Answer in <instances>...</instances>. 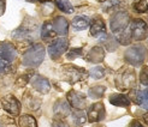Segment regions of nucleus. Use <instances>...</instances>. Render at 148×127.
<instances>
[{"label": "nucleus", "instance_id": "obj_10", "mask_svg": "<svg viewBox=\"0 0 148 127\" xmlns=\"http://www.w3.org/2000/svg\"><path fill=\"white\" fill-rule=\"evenodd\" d=\"M3 108L11 115H18L21 113V103L14 96L9 95L1 98Z\"/></svg>", "mask_w": 148, "mask_h": 127}, {"label": "nucleus", "instance_id": "obj_25", "mask_svg": "<svg viewBox=\"0 0 148 127\" xmlns=\"http://www.w3.org/2000/svg\"><path fill=\"white\" fill-rule=\"evenodd\" d=\"M117 39L122 44H128V43H130V40H131V34L128 29H125V30L117 34Z\"/></svg>", "mask_w": 148, "mask_h": 127}, {"label": "nucleus", "instance_id": "obj_21", "mask_svg": "<svg viewBox=\"0 0 148 127\" xmlns=\"http://www.w3.org/2000/svg\"><path fill=\"white\" fill-rule=\"evenodd\" d=\"M56 6L64 13H73V6L69 0H54Z\"/></svg>", "mask_w": 148, "mask_h": 127}, {"label": "nucleus", "instance_id": "obj_28", "mask_svg": "<svg viewBox=\"0 0 148 127\" xmlns=\"http://www.w3.org/2000/svg\"><path fill=\"white\" fill-rule=\"evenodd\" d=\"M82 54H83V49L82 48H72V49L69 50V53L66 54V58H68L69 60H72V59L82 56Z\"/></svg>", "mask_w": 148, "mask_h": 127}, {"label": "nucleus", "instance_id": "obj_13", "mask_svg": "<svg viewBox=\"0 0 148 127\" xmlns=\"http://www.w3.org/2000/svg\"><path fill=\"white\" fill-rule=\"evenodd\" d=\"M32 85L36 91H39L41 94H47L51 90V84L48 79H46L45 77L41 76H35L32 80Z\"/></svg>", "mask_w": 148, "mask_h": 127}, {"label": "nucleus", "instance_id": "obj_40", "mask_svg": "<svg viewBox=\"0 0 148 127\" xmlns=\"http://www.w3.org/2000/svg\"><path fill=\"white\" fill-rule=\"evenodd\" d=\"M27 1H30V3H33V1H35V0H27Z\"/></svg>", "mask_w": 148, "mask_h": 127}, {"label": "nucleus", "instance_id": "obj_5", "mask_svg": "<svg viewBox=\"0 0 148 127\" xmlns=\"http://www.w3.org/2000/svg\"><path fill=\"white\" fill-rule=\"evenodd\" d=\"M129 13L127 11H118L116 12L110 20V28L114 34H118L128 28L129 24Z\"/></svg>", "mask_w": 148, "mask_h": 127}, {"label": "nucleus", "instance_id": "obj_31", "mask_svg": "<svg viewBox=\"0 0 148 127\" xmlns=\"http://www.w3.org/2000/svg\"><path fill=\"white\" fill-rule=\"evenodd\" d=\"M140 106L145 109H148V90L141 91V102H140Z\"/></svg>", "mask_w": 148, "mask_h": 127}, {"label": "nucleus", "instance_id": "obj_9", "mask_svg": "<svg viewBox=\"0 0 148 127\" xmlns=\"http://www.w3.org/2000/svg\"><path fill=\"white\" fill-rule=\"evenodd\" d=\"M66 98H68V103L76 110H83L87 107L86 95H83L82 92H78L76 90H71L66 95Z\"/></svg>", "mask_w": 148, "mask_h": 127}, {"label": "nucleus", "instance_id": "obj_29", "mask_svg": "<svg viewBox=\"0 0 148 127\" xmlns=\"http://www.w3.org/2000/svg\"><path fill=\"white\" fill-rule=\"evenodd\" d=\"M140 81L148 86V66H145L143 69L141 70V73H140Z\"/></svg>", "mask_w": 148, "mask_h": 127}, {"label": "nucleus", "instance_id": "obj_2", "mask_svg": "<svg viewBox=\"0 0 148 127\" xmlns=\"http://www.w3.org/2000/svg\"><path fill=\"white\" fill-rule=\"evenodd\" d=\"M45 59V48L42 44H34L23 55V65L28 67H38Z\"/></svg>", "mask_w": 148, "mask_h": 127}, {"label": "nucleus", "instance_id": "obj_4", "mask_svg": "<svg viewBox=\"0 0 148 127\" xmlns=\"http://www.w3.org/2000/svg\"><path fill=\"white\" fill-rule=\"evenodd\" d=\"M125 60L132 66H140L142 65L146 58V48L141 44H136L125 50Z\"/></svg>", "mask_w": 148, "mask_h": 127}, {"label": "nucleus", "instance_id": "obj_32", "mask_svg": "<svg viewBox=\"0 0 148 127\" xmlns=\"http://www.w3.org/2000/svg\"><path fill=\"white\" fill-rule=\"evenodd\" d=\"M121 4V0H110V1H107V4L103 5V10L107 11L110 9H113V7L118 6Z\"/></svg>", "mask_w": 148, "mask_h": 127}, {"label": "nucleus", "instance_id": "obj_39", "mask_svg": "<svg viewBox=\"0 0 148 127\" xmlns=\"http://www.w3.org/2000/svg\"><path fill=\"white\" fill-rule=\"evenodd\" d=\"M98 1H100V3H105L106 0H98Z\"/></svg>", "mask_w": 148, "mask_h": 127}, {"label": "nucleus", "instance_id": "obj_19", "mask_svg": "<svg viewBox=\"0 0 148 127\" xmlns=\"http://www.w3.org/2000/svg\"><path fill=\"white\" fill-rule=\"evenodd\" d=\"M90 20L88 17L86 16H77L72 19V26L75 30H84V29L88 28Z\"/></svg>", "mask_w": 148, "mask_h": 127}, {"label": "nucleus", "instance_id": "obj_7", "mask_svg": "<svg viewBox=\"0 0 148 127\" xmlns=\"http://www.w3.org/2000/svg\"><path fill=\"white\" fill-rule=\"evenodd\" d=\"M68 47H69V41L66 39H64V37L54 40L53 42H51L49 46H48L49 56L56 60V59H58L59 56H62L65 53Z\"/></svg>", "mask_w": 148, "mask_h": 127}, {"label": "nucleus", "instance_id": "obj_23", "mask_svg": "<svg viewBox=\"0 0 148 127\" xmlns=\"http://www.w3.org/2000/svg\"><path fill=\"white\" fill-rule=\"evenodd\" d=\"M72 120H73V124L76 125V127H81L83 124H86L87 115L83 110H76L75 113L72 114Z\"/></svg>", "mask_w": 148, "mask_h": 127}, {"label": "nucleus", "instance_id": "obj_38", "mask_svg": "<svg viewBox=\"0 0 148 127\" xmlns=\"http://www.w3.org/2000/svg\"><path fill=\"white\" fill-rule=\"evenodd\" d=\"M39 1H41V3H47V1H49V0H39Z\"/></svg>", "mask_w": 148, "mask_h": 127}, {"label": "nucleus", "instance_id": "obj_3", "mask_svg": "<svg viewBox=\"0 0 148 127\" xmlns=\"http://www.w3.org/2000/svg\"><path fill=\"white\" fill-rule=\"evenodd\" d=\"M63 77L65 80H68L70 84H75L77 81H82L88 77V72L75 65H63L62 66Z\"/></svg>", "mask_w": 148, "mask_h": 127}, {"label": "nucleus", "instance_id": "obj_27", "mask_svg": "<svg viewBox=\"0 0 148 127\" xmlns=\"http://www.w3.org/2000/svg\"><path fill=\"white\" fill-rule=\"evenodd\" d=\"M134 9L140 13L147 12L148 11V0H140L138 3H136L134 5Z\"/></svg>", "mask_w": 148, "mask_h": 127}, {"label": "nucleus", "instance_id": "obj_22", "mask_svg": "<svg viewBox=\"0 0 148 127\" xmlns=\"http://www.w3.org/2000/svg\"><path fill=\"white\" fill-rule=\"evenodd\" d=\"M19 127H38V124H36L35 117H33L32 115H22L19 117Z\"/></svg>", "mask_w": 148, "mask_h": 127}, {"label": "nucleus", "instance_id": "obj_36", "mask_svg": "<svg viewBox=\"0 0 148 127\" xmlns=\"http://www.w3.org/2000/svg\"><path fill=\"white\" fill-rule=\"evenodd\" d=\"M129 127H145V126H143L141 122H140V121H137V120H132V121L130 122Z\"/></svg>", "mask_w": 148, "mask_h": 127}, {"label": "nucleus", "instance_id": "obj_33", "mask_svg": "<svg viewBox=\"0 0 148 127\" xmlns=\"http://www.w3.org/2000/svg\"><path fill=\"white\" fill-rule=\"evenodd\" d=\"M11 69L10 67V65H9V62H6V61H4L3 59H0V73H5V72H7Z\"/></svg>", "mask_w": 148, "mask_h": 127}, {"label": "nucleus", "instance_id": "obj_41", "mask_svg": "<svg viewBox=\"0 0 148 127\" xmlns=\"http://www.w3.org/2000/svg\"><path fill=\"white\" fill-rule=\"evenodd\" d=\"M99 127H105V126H99Z\"/></svg>", "mask_w": 148, "mask_h": 127}, {"label": "nucleus", "instance_id": "obj_8", "mask_svg": "<svg viewBox=\"0 0 148 127\" xmlns=\"http://www.w3.org/2000/svg\"><path fill=\"white\" fill-rule=\"evenodd\" d=\"M106 111H105V107L101 102L94 103L88 108V114H87V120L89 122H100L105 119Z\"/></svg>", "mask_w": 148, "mask_h": 127}, {"label": "nucleus", "instance_id": "obj_20", "mask_svg": "<svg viewBox=\"0 0 148 127\" xmlns=\"http://www.w3.org/2000/svg\"><path fill=\"white\" fill-rule=\"evenodd\" d=\"M100 42L105 44V47L107 48L108 52H113L117 48V40L112 35H108V34H103L102 37H100Z\"/></svg>", "mask_w": 148, "mask_h": 127}, {"label": "nucleus", "instance_id": "obj_26", "mask_svg": "<svg viewBox=\"0 0 148 127\" xmlns=\"http://www.w3.org/2000/svg\"><path fill=\"white\" fill-rule=\"evenodd\" d=\"M88 74L94 79H100L106 74V70L103 69V67H93Z\"/></svg>", "mask_w": 148, "mask_h": 127}, {"label": "nucleus", "instance_id": "obj_24", "mask_svg": "<svg viewBox=\"0 0 148 127\" xmlns=\"http://www.w3.org/2000/svg\"><path fill=\"white\" fill-rule=\"evenodd\" d=\"M103 94H105V86H93L88 91V96L90 98H100Z\"/></svg>", "mask_w": 148, "mask_h": 127}, {"label": "nucleus", "instance_id": "obj_35", "mask_svg": "<svg viewBox=\"0 0 148 127\" xmlns=\"http://www.w3.org/2000/svg\"><path fill=\"white\" fill-rule=\"evenodd\" d=\"M5 7H6V3L5 0H0V16H3L5 12Z\"/></svg>", "mask_w": 148, "mask_h": 127}, {"label": "nucleus", "instance_id": "obj_37", "mask_svg": "<svg viewBox=\"0 0 148 127\" xmlns=\"http://www.w3.org/2000/svg\"><path fill=\"white\" fill-rule=\"evenodd\" d=\"M143 120H145V122H146V125H148V113L143 115Z\"/></svg>", "mask_w": 148, "mask_h": 127}, {"label": "nucleus", "instance_id": "obj_6", "mask_svg": "<svg viewBox=\"0 0 148 127\" xmlns=\"http://www.w3.org/2000/svg\"><path fill=\"white\" fill-rule=\"evenodd\" d=\"M130 34H131L132 39L136 41L145 40L148 34V26L146 24V22L140 18L134 19L130 25Z\"/></svg>", "mask_w": 148, "mask_h": 127}, {"label": "nucleus", "instance_id": "obj_17", "mask_svg": "<svg viewBox=\"0 0 148 127\" xmlns=\"http://www.w3.org/2000/svg\"><path fill=\"white\" fill-rule=\"evenodd\" d=\"M110 102L116 107H123V108H128L130 106V98L127 95L123 94H114L110 96Z\"/></svg>", "mask_w": 148, "mask_h": 127}, {"label": "nucleus", "instance_id": "obj_16", "mask_svg": "<svg viewBox=\"0 0 148 127\" xmlns=\"http://www.w3.org/2000/svg\"><path fill=\"white\" fill-rule=\"evenodd\" d=\"M53 28H54L57 34L66 35L68 34V30H69V22L62 16L56 17L54 20H53Z\"/></svg>", "mask_w": 148, "mask_h": 127}, {"label": "nucleus", "instance_id": "obj_14", "mask_svg": "<svg viewBox=\"0 0 148 127\" xmlns=\"http://www.w3.org/2000/svg\"><path fill=\"white\" fill-rule=\"evenodd\" d=\"M103 58H105V50H103V48L102 47H99V46H95V47H93L87 53L86 60L88 62L98 64V62H101L103 60Z\"/></svg>", "mask_w": 148, "mask_h": 127}, {"label": "nucleus", "instance_id": "obj_30", "mask_svg": "<svg viewBox=\"0 0 148 127\" xmlns=\"http://www.w3.org/2000/svg\"><path fill=\"white\" fill-rule=\"evenodd\" d=\"M29 79H30V74H23V76H21L17 80H16V85L17 86H19V88H23V86H25L27 84H28V81H29Z\"/></svg>", "mask_w": 148, "mask_h": 127}, {"label": "nucleus", "instance_id": "obj_1", "mask_svg": "<svg viewBox=\"0 0 148 127\" xmlns=\"http://www.w3.org/2000/svg\"><path fill=\"white\" fill-rule=\"evenodd\" d=\"M136 85V74L134 70L129 69V67H123L117 72L116 76V86L121 91L130 90L134 89Z\"/></svg>", "mask_w": 148, "mask_h": 127}, {"label": "nucleus", "instance_id": "obj_11", "mask_svg": "<svg viewBox=\"0 0 148 127\" xmlns=\"http://www.w3.org/2000/svg\"><path fill=\"white\" fill-rule=\"evenodd\" d=\"M17 56L16 47L10 42H0V59L6 62H12Z\"/></svg>", "mask_w": 148, "mask_h": 127}, {"label": "nucleus", "instance_id": "obj_15", "mask_svg": "<svg viewBox=\"0 0 148 127\" xmlns=\"http://www.w3.org/2000/svg\"><path fill=\"white\" fill-rule=\"evenodd\" d=\"M54 114L57 116H59V119H63L66 117L70 114V106L66 101L63 100H59L56 102L54 104Z\"/></svg>", "mask_w": 148, "mask_h": 127}, {"label": "nucleus", "instance_id": "obj_12", "mask_svg": "<svg viewBox=\"0 0 148 127\" xmlns=\"http://www.w3.org/2000/svg\"><path fill=\"white\" fill-rule=\"evenodd\" d=\"M106 34V25L101 17H94L90 23V35L94 37H100Z\"/></svg>", "mask_w": 148, "mask_h": 127}, {"label": "nucleus", "instance_id": "obj_18", "mask_svg": "<svg viewBox=\"0 0 148 127\" xmlns=\"http://www.w3.org/2000/svg\"><path fill=\"white\" fill-rule=\"evenodd\" d=\"M57 33L54 30V28H53V24L51 23V22H45L41 28V37H42V40L43 41H46V42H49L51 40H53L54 37H56Z\"/></svg>", "mask_w": 148, "mask_h": 127}, {"label": "nucleus", "instance_id": "obj_34", "mask_svg": "<svg viewBox=\"0 0 148 127\" xmlns=\"http://www.w3.org/2000/svg\"><path fill=\"white\" fill-rule=\"evenodd\" d=\"M53 127H69V126H68V124H66L65 121H63L62 119H58V120H54Z\"/></svg>", "mask_w": 148, "mask_h": 127}]
</instances>
